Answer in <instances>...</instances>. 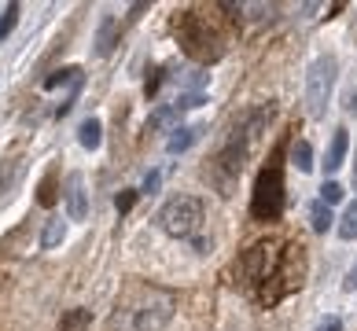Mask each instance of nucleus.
Here are the masks:
<instances>
[{
  "label": "nucleus",
  "mask_w": 357,
  "mask_h": 331,
  "mask_svg": "<svg viewBox=\"0 0 357 331\" xmlns=\"http://www.w3.org/2000/svg\"><path fill=\"white\" fill-rule=\"evenodd\" d=\"M177 298L169 291H140L133 302L118 306L107 321V331H162L174 321Z\"/></svg>",
  "instance_id": "f257e3e1"
},
{
  "label": "nucleus",
  "mask_w": 357,
  "mask_h": 331,
  "mask_svg": "<svg viewBox=\"0 0 357 331\" xmlns=\"http://www.w3.org/2000/svg\"><path fill=\"white\" fill-rule=\"evenodd\" d=\"M287 250H280L276 240H261L240 258V276H243L250 295H258V284H273V280H280V276H291V265L284 261Z\"/></svg>",
  "instance_id": "f03ea898"
},
{
  "label": "nucleus",
  "mask_w": 357,
  "mask_h": 331,
  "mask_svg": "<svg viewBox=\"0 0 357 331\" xmlns=\"http://www.w3.org/2000/svg\"><path fill=\"white\" fill-rule=\"evenodd\" d=\"M158 229L166 236H174V240H188V236L199 229L203 221V203L195 195H174L169 203L158 210Z\"/></svg>",
  "instance_id": "7ed1b4c3"
},
{
  "label": "nucleus",
  "mask_w": 357,
  "mask_h": 331,
  "mask_svg": "<svg viewBox=\"0 0 357 331\" xmlns=\"http://www.w3.org/2000/svg\"><path fill=\"white\" fill-rule=\"evenodd\" d=\"M250 214L258 221H276L284 214V169L266 166L255 180V195H250Z\"/></svg>",
  "instance_id": "20e7f679"
},
{
  "label": "nucleus",
  "mask_w": 357,
  "mask_h": 331,
  "mask_svg": "<svg viewBox=\"0 0 357 331\" xmlns=\"http://www.w3.org/2000/svg\"><path fill=\"white\" fill-rule=\"evenodd\" d=\"M177 30H181V45H184V52H188V56L203 59V63L221 56V37H218L214 26H210V19L188 11V15H181Z\"/></svg>",
  "instance_id": "39448f33"
},
{
  "label": "nucleus",
  "mask_w": 357,
  "mask_h": 331,
  "mask_svg": "<svg viewBox=\"0 0 357 331\" xmlns=\"http://www.w3.org/2000/svg\"><path fill=\"white\" fill-rule=\"evenodd\" d=\"M335 70L339 63L335 56H317L306 70V107L313 118H321L328 111V100H332V88H335Z\"/></svg>",
  "instance_id": "423d86ee"
},
{
  "label": "nucleus",
  "mask_w": 357,
  "mask_h": 331,
  "mask_svg": "<svg viewBox=\"0 0 357 331\" xmlns=\"http://www.w3.org/2000/svg\"><path fill=\"white\" fill-rule=\"evenodd\" d=\"M63 195H67V217L70 221H85L89 217V192H85V177L82 174H70L67 184H63Z\"/></svg>",
  "instance_id": "0eeeda50"
},
{
  "label": "nucleus",
  "mask_w": 357,
  "mask_h": 331,
  "mask_svg": "<svg viewBox=\"0 0 357 331\" xmlns=\"http://www.w3.org/2000/svg\"><path fill=\"white\" fill-rule=\"evenodd\" d=\"M347 148H350V132L347 129H335L332 132V144H328V155H324V169H328V174H335V169L342 166Z\"/></svg>",
  "instance_id": "6e6552de"
},
{
  "label": "nucleus",
  "mask_w": 357,
  "mask_h": 331,
  "mask_svg": "<svg viewBox=\"0 0 357 331\" xmlns=\"http://www.w3.org/2000/svg\"><path fill=\"white\" fill-rule=\"evenodd\" d=\"M199 132H203V125H177L174 129V137L166 140V151L169 155H181V151H188L195 140H199Z\"/></svg>",
  "instance_id": "1a4fd4ad"
},
{
  "label": "nucleus",
  "mask_w": 357,
  "mask_h": 331,
  "mask_svg": "<svg viewBox=\"0 0 357 331\" xmlns=\"http://www.w3.org/2000/svg\"><path fill=\"white\" fill-rule=\"evenodd\" d=\"M77 140H82L85 151H96L100 144H103V125H100V118H85L82 129H77Z\"/></svg>",
  "instance_id": "9d476101"
},
{
  "label": "nucleus",
  "mask_w": 357,
  "mask_h": 331,
  "mask_svg": "<svg viewBox=\"0 0 357 331\" xmlns=\"http://www.w3.org/2000/svg\"><path fill=\"white\" fill-rule=\"evenodd\" d=\"M63 240H67V221H63V217H48L45 221V232H41V247L45 250H56Z\"/></svg>",
  "instance_id": "9b49d317"
},
{
  "label": "nucleus",
  "mask_w": 357,
  "mask_h": 331,
  "mask_svg": "<svg viewBox=\"0 0 357 331\" xmlns=\"http://www.w3.org/2000/svg\"><path fill=\"white\" fill-rule=\"evenodd\" d=\"M291 166H295L298 174H310V169H313V148H310V140H295V144H291Z\"/></svg>",
  "instance_id": "f8f14e48"
},
{
  "label": "nucleus",
  "mask_w": 357,
  "mask_h": 331,
  "mask_svg": "<svg viewBox=\"0 0 357 331\" xmlns=\"http://www.w3.org/2000/svg\"><path fill=\"white\" fill-rule=\"evenodd\" d=\"M114 15H103L100 19V37H96V52H100V56H107V52L114 48Z\"/></svg>",
  "instance_id": "ddd939ff"
},
{
  "label": "nucleus",
  "mask_w": 357,
  "mask_h": 331,
  "mask_svg": "<svg viewBox=\"0 0 357 331\" xmlns=\"http://www.w3.org/2000/svg\"><path fill=\"white\" fill-rule=\"evenodd\" d=\"M89 321H92L89 309H70V313H63L59 331H89Z\"/></svg>",
  "instance_id": "4468645a"
},
{
  "label": "nucleus",
  "mask_w": 357,
  "mask_h": 331,
  "mask_svg": "<svg viewBox=\"0 0 357 331\" xmlns=\"http://www.w3.org/2000/svg\"><path fill=\"white\" fill-rule=\"evenodd\" d=\"M59 85H82V70L67 66V70H56V74L45 77V88H59Z\"/></svg>",
  "instance_id": "2eb2a0df"
},
{
  "label": "nucleus",
  "mask_w": 357,
  "mask_h": 331,
  "mask_svg": "<svg viewBox=\"0 0 357 331\" xmlns=\"http://www.w3.org/2000/svg\"><path fill=\"white\" fill-rule=\"evenodd\" d=\"M328 224H332V206H328V203H313V210H310V229H313V232H328Z\"/></svg>",
  "instance_id": "dca6fc26"
},
{
  "label": "nucleus",
  "mask_w": 357,
  "mask_h": 331,
  "mask_svg": "<svg viewBox=\"0 0 357 331\" xmlns=\"http://www.w3.org/2000/svg\"><path fill=\"white\" fill-rule=\"evenodd\" d=\"M184 111L177 107V100L174 103H166V107H158L151 118H148V129H158V125H169V122H174V118H181Z\"/></svg>",
  "instance_id": "f3484780"
},
{
  "label": "nucleus",
  "mask_w": 357,
  "mask_h": 331,
  "mask_svg": "<svg viewBox=\"0 0 357 331\" xmlns=\"http://www.w3.org/2000/svg\"><path fill=\"white\" fill-rule=\"evenodd\" d=\"M339 236L342 240H357V203L347 206V214H342V221H339Z\"/></svg>",
  "instance_id": "a211bd4d"
},
{
  "label": "nucleus",
  "mask_w": 357,
  "mask_h": 331,
  "mask_svg": "<svg viewBox=\"0 0 357 331\" xmlns=\"http://www.w3.org/2000/svg\"><path fill=\"white\" fill-rule=\"evenodd\" d=\"M15 22H19V4L11 0V4L4 8V15H0V41H4L11 30H15Z\"/></svg>",
  "instance_id": "6ab92c4d"
},
{
  "label": "nucleus",
  "mask_w": 357,
  "mask_h": 331,
  "mask_svg": "<svg viewBox=\"0 0 357 331\" xmlns=\"http://www.w3.org/2000/svg\"><path fill=\"white\" fill-rule=\"evenodd\" d=\"M321 203H328V206L342 203V184H335V180H324V188H321Z\"/></svg>",
  "instance_id": "aec40b11"
},
{
  "label": "nucleus",
  "mask_w": 357,
  "mask_h": 331,
  "mask_svg": "<svg viewBox=\"0 0 357 331\" xmlns=\"http://www.w3.org/2000/svg\"><path fill=\"white\" fill-rule=\"evenodd\" d=\"M15 177H19V162H8V166H0V195H4L11 184H15Z\"/></svg>",
  "instance_id": "412c9836"
},
{
  "label": "nucleus",
  "mask_w": 357,
  "mask_h": 331,
  "mask_svg": "<svg viewBox=\"0 0 357 331\" xmlns=\"http://www.w3.org/2000/svg\"><path fill=\"white\" fill-rule=\"evenodd\" d=\"M137 195H140V192H133V188H126L122 195H118V199H114L118 214H129V210H133V203H137Z\"/></svg>",
  "instance_id": "4be33fe9"
},
{
  "label": "nucleus",
  "mask_w": 357,
  "mask_h": 331,
  "mask_svg": "<svg viewBox=\"0 0 357 331\" xmlns=\"http://www.w3.org/2000/svg\"><path fill=\"white\" fill-rule=\"evenodd\" d=\"M158 184H162V174H158V169H151V174L144 177V188H140V195H155V192H158Z\"/></svg>",
  "instance_id": "5701e85b"
},
{
  "label": "nucleus",
  "mask_w": 357,
  "mask_h": 331,
  "mask_svg": "<svg viewBox=\"0 0 357 331\" xmlns=\"http://www.w3.org/2000/svg\"><path fill=\"white\" fill-rule=\"evenodd\" d=\"M41 203H45V206H52V203H56V180H52V177L41 184Z\"/></svg>",
  "instance_id": "b1692460"
},
{
  "label": "nucleus",
  "mask_w": 357,
  "mask_h": 331,
  "mask_svg": "<svg viewBox=\"0 0 357 331\" xmlns=\"http://www.w3.org/2000/svg\"><path fill=\"white\" fill-rule=\"evenodd\" d=\"M158 85H162V70H155V77H148V85H144V92H148V96H155Z\"/></svg>",
  "instance_id": "393cba45"
},
{
  "label": "nucleus",
  "mask_w": 357,
  "mask_h": 331,
  "mask_svg": "<svg viewBox=\"0 0 357 331\" xmlns=\"http://www.w3.org/2000/svg\"><path fill=\"white\" fill-rule=\"evenodd\" d=\"M317 331H342V328H339V321H328V324H321Z\"/></svg>",
  "instance_id": "a878e982"
},
{
  "label": "nucleus",
  "mask_w": 357,
  "mask_h": 331,
  "mask_svg": "<svg viewBox=\"0 0 357 331\" xmlns=\"http://www.w3.org/2000/svg\"><path fill=\"white\" fill-rule=\"evenodd\" d=\"M347 287H350V291H357V265L350 269V280H347Z\"/></svg>",
  "instance_id": "bb28decb"
},
{
  "label": "nucleus",
  "mask_w": 357,
  "mask_h": 331,
  "mask_svg": "<svg viewBox=\"0 0 357 331\" xmlns=\"http://www.w3.org/2000/svg\"><path fill=\"white\" fill-rule=\"evenodd\" d=\"M354 188H357V162H354Z\"/></svg>",
  "instance_id": "cd10ccee"
}]
</instances>
